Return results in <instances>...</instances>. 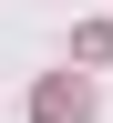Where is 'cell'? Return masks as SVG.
<instances>
[{
	"instance_id": "cell-1",
	"label": "cell",
	"mask_w": 113,
	"mask_h": 123,
	"mask_svg": "<svg viewBox=\"0 0 113 123\" xmlns=\"http://www.w3.org/2000/svg\"><path fill=\"white\" fill-rule=\"evenodd\" d=\"M31 123H93V82H41Z\"/></svg>"
}]
</instances>
